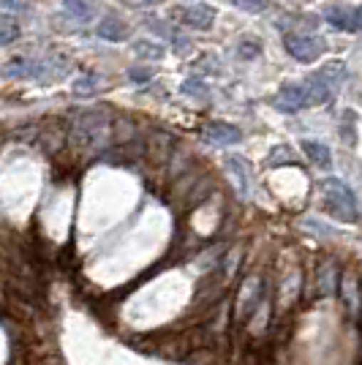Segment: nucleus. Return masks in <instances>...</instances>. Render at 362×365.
Returning <instances> with one entry per match:
<instances>
[{
  "instance_id": "nucleus-8",
  "label": "nucleus",
  "mask_w": 362,
  "mask_h": 365,
  "mask_svg": "<svg viewBox=\"0 0 362 365\" xmlns=\"http://www.w3.org/2000/svg\"><path fill=\"white\" fill-rule=\"evenodd\" d=\"M98 36L106 38V41H125L128 38V25L118 16H106L98 25Z\"/></svg>"
},
{
  "instance_id": "nucleus-17",
  "label": "nucleus",
  "mask_w": 362,
  "mask_h": 365,
  "mask_svg": "<svg viewBox=\"0 0 362 365\" xmlns=\"http://www.w3.org/2000/svg\"><path fill=\"white\" fill-rule=\"evenodd\" d=\"M0 25H3V33H0V44H11V38L16 36V25L11 22V19H9V16H3V22H0Z\"/></svg>"
},
{
  "instance_id": "nucleus-6",
  "label": "nucleus",
  "mask_w": 362,
  "mask_h": 365,
  "mask_svg": "<svg viewBox=\"0 0 362 365\" xmlns=\"http://www.w3.org/2000/svg\"><path fill=\"white\" fill-rule=\"evenodd\" d=\"M205 139L212 142V145H234V142H240V128H234V125H229L224 120H212L205 125Z\"/></svg>"
},
{
  "instance_id": "nucleus-4",
  "label": "nucleus",
  "mask_w": 362,
  "mask_h": 365,
  "mask_svg": "<svg viewBox=\"0 0 362 365\" xmlns=\"http://www.w3.org/2000/svg\"><path fill=\"white\" fill-rule=\"evenodd\" d=\"M264 281H259L257 275H251L245 284H242L240 289V300H237V319L245 322L254 311H257L262 300H264Z\"/></svg>"
},
{
  "instance_id": "nucleus-10",
  "label": "nucleus",
  "mask_w": 362,
  "mask_h": 365,
  "mask_svg": "<svg viewBox=\"0 0 362 365\" xmlns=\"http://www.w3.org/2000/svg\"><path fill=\"white\" fill-rule=\"evenodd\" d=\"M302 150H305V155H308L314 164H319V167H330L332 164L330 148H327V145H321V142L308 139V142H302Z\"/></svg>"
},
{
  "instance_id": "nucleus-5",
  "label": "nucleus",
  "mask_w": 362,
  "mask_h": 365,
  "mask_svg": "<svg viewBox=\"0 0 362 365\" xmlns=\"http://www.w3.org/2000/svg\"><path fill=\"white\" fill-rule=\"evenodd\" d=\"M175 16L180 19L182 25L188 28H197V31H210L212 22H215V9L207 6V3H194V6H185V9H177Z\"/></svg>"
},
{
  "instance_id": "nucleus-7",
  "label": "nucleus",
  "mask_w": 362,
  "mask_h": 365,
  "mask_svg": "<svg viewBox=\"0 0 362 365\" xmlns=\"http://www.w3.org/2000/svg\"><path fill=\"white\" fill-rule=\"evenodd\" d=\"M341 292H343V303L348 308L351 319H360V281L354 273H346L341 281Z\"/></svg>"
},
{
  "instance_id": "nucleus-3",
  "label": "nucleus",
  "mask_w": 362,
  "mask_h": 365,
  "mask_svg": "<svg viewBox=\"0 0 362 365\" xmlns=\"http://www.w3.org/2000/svg\"><path fill=\"white\" fill-rule=\"evenodd\" d=\"M284 46L291 58H297L300 63H314L319 61V55L324 52V44L316 36H302V33H286L284 36Z\"/></svg>"
},
{
  "instance_id": "nucleus-19",
  "label": "nucleus",
  "mask_w": 362,
  "mask_h": 365,
  "mask_svg": "<svg viewBox=\"0 0 362 365\" xmlns=\"http://www.w3.org/2000/svg\"><path fill=\"white\" fill-rule=\"evenodd\" d=\"M128 76H131V79H136V82H145V79L150 76V71H128Z\"/></svg>"
},
{
  "instance_id": "nucleus-2",
  "label": "nucleus",
  "mask_w": 362,
  "mask_h": 365,
  "mask_svg": "<svg viewBox=\"0 0 362 365\" xmlns=\"http://www.w3.org/2000/svg\"><path fill=\"white\" fill-rule=\"evenodd\" d=\"M321 194H324V202H327V210H330L338 221H357V218H360L357 197H354V191H351L343 180L327 178V180L321 182Z\"/></svg>"
},
{
  "instance_id": "nucleus-18",
  "label": "nucleus",
  "mask_w": 362,
  "mask_h": 365,
  "mask_svg": "<svg viewBox=\"0 0 362 365\" xmlns=\"http://www.w3.org/2000/svg\"><path fill=\"white\" fill-rule=\"evenodd\" d=\"M232 3L245 9V11H264L267 9V0H232Z\"/></svg>"
},
{
  "instance_id": "nucleus-12",
  "label": "nucleus",
  "mask_w": 362,
  "mask_h": 365,
  "mask_svg": "<svg viewBox=\"0 0 362 365\" xmlns=\"http://www.w3.org/2000/svg\"><path fill=\"white\" fill-rule=\"evenodd\" d=\"M134 55L142 61H161L164 58V46L152 44V41H134Z\"/></svg>"
},
{
  "instance_id": "nucleus-15",
  "label": "nucleus",
  "mask_w": 362,
  "mask_h": 365,
  "mask_svg": "<svg viewBox=\"0 0 362 365\" xmlns=\"http://www.w3.org/2000/svg\"><path fill=\"white\" fill-rule=\"evenodd\" d=\"M63 6H66V11L74 14L76 19H90V16L95 14V9H93L88 0H66Z\"/></svg>"
},
{
  "instance_id": "nucleus-14",
  "label": "nucleus",
  "mask_w": 362,
  "mask_h": 365,
  "mask_svg": "<svg viewBox=\"0 0 362 365\" xmlns=\"http://www.w3.org/2000/svg\"><path fill=\"white\" fill-rule=\"evenodd\" d=\"M316 289H319V294H332V292H335V267H332V264H321Z\"/></svg>"
},
{
  "instance_id": "nucleus-1",
  "label": "nucleus",
  "mask_w": 362,
  "mask_h": 365,
  "mask_svg": "<svg viewBox=\"0 0 362 365\" xmlns=\"http://www.w3.org/2000/svg\"><path fill=\"white\" fill-rule=\"evenodd\" d=\"M112 137V125L104 112H88L79 115V120L71 125V139L74 145L85 148V150H101Z\"/></svg>"
},
{
  "instance_id": "nucleus-11",
  "label": "nucleus",
  "mask_w": 362,
  "mask_h": 365,
  "mask_svg": "<svg viewBox=\"0 0 362 365\" xmlns=\"http://www.w3.org/2000/svg\"><path fill=\"white\" fill-rule=\"evenodd\" d=\"M327 19L335 28H341V31H354V11H348L343 6H330L327 9Z\"/></svg>"
},
{
  "instance_id": "nucleus-9",
  "label": "nucleus",
  "mask_w": 362,
  "mask_h": 365,
  "mask_svg": "<svg viewBox=\"0 0 362 365\" xmlns=\"http://www.w3.org/2000/svg\"><path fill=\"white\" fill-rule=\"evenodd\" d=\"M227 169L232 172V178L237 180V191H240L242 197H248L251 194V178H248V167H245V161L237 158V155H229L227 158Z\"/></svg>"
},
{
  "instance_id": "nucleus-13",
  "label": "nucleus",
  "mask_w": 362,
  "mask_h": 365,
  "mask_svg": "<svg viewBox=\"0 0 362 365\" xmlns=\"http://www.w3.org/2000/svg\"><path fill=\"white\" fill-rule=\"evenodd\" d=\"M101 91V79L95 74H88V76H79L74 82V93L76 96H93V93Z\"/></svg>"
},
{
  "instance_id": "nucleus-21",
  "label": "nucleus",
  "mask_w": 362,
  "mask_h": 365,
  "mask_svg": "<svg viewBox=\"0 0 362 365\" xmlns=\"http://www.w3.org/2000/svg\"><path fill=\"white\" fill-rule=\"evenodd\" d=\"M354 31H362V6L354 11Z\"/></svg>"
},
{
  "instance_id": "nucleus-20",
  "label": "nucleus",
  "mask_w": 362,
  "mask_h": 365,
  "mask_svg": "<svg viewBox=\"0 0 362 365\" xmlns=\"http://www.w3.org/2000/svg\"><path fill=\"white\" fill-rule=\"evenodd\" d=\"M128 6H155V3H161V0H125Z\"/></svg>"
},
{
  "instance_id": "nucleus-16",
  "label": "nucleus",
  "mask_w": 362,
  "mask_h": 365,
  "mask_svg": "<svg viewBox=\"0 0 362 365\" xmlns=\"http://www.w3.org/2000/svg\"><path fill=\"white\" fill-rule=\"evenodd\" d=\"M33 74H36V66L31 61L16 58V61L6 63V76H33Z\"/></svg>"
}]
</instances>
